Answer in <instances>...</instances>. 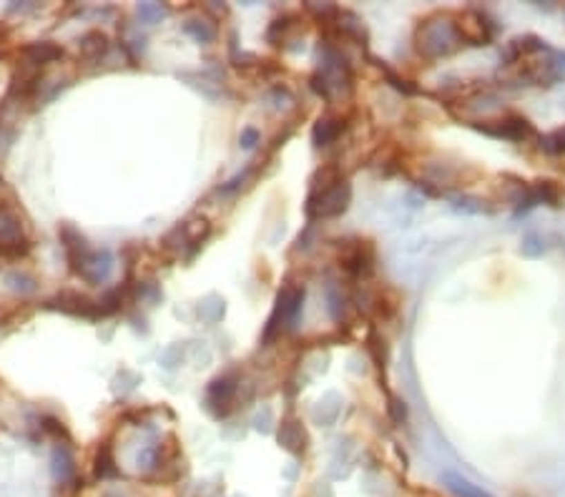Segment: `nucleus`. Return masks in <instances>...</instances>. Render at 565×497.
Masks as SVG:
<instances>
[{
	"label": "nucleus",
	"mask_w": 565,
	"mask_h": 497,
	"mask_svg": "<svg viewBox=\"0 0 565 497\" xmlns=\"http://www.w3.org/2000/svg\"><path fill=\"white\" fill-rule=\"evenodd\" d=\"M352 199V188L345 179L337 181L334 186H329L322 193H309L307 201V216H337L347 211Z\"/></svg>",
	"instance_id": "obj_1"
},
{
	"label": "nucleus",
	"mask_w": 565,
	"mask_h": 497,
	"mask_svg": "<svg viewBox=\"0 0 565 497\" xmlns=\"http://www.w3.org/2000/svg\"><path fill=\"white\" fill-rule=\"evenodd\" d=\"M46 306H48V309L63 311V314H73V317H86V319L101 317V311H98V304L88 302V299L81 297V294H70V291H66V294H58V297L50 299Z\"/></svg>",
	"instance_id": "obj_2"
},
{
	"label": "nucleus",
	"mask_w": 565,
	"mask_h": 497,
	"mask_svg": "<svg viewBox=\"0 0 565 497\" xmlns=\"http://www.w3.org/2000/svg\"><path fill=\"white\" fill-rule=\"evenodd\" d=\"M111 271H113V256H111L108 248H101V251H90L78 274L88 284H101L108 279Z\"/></svg>",
	"instance_id": "obj_3"
},
{
	"label": "nucleus",
	"mask_w": 565,
	"mask_h": 497,
	"mask_svg": "<svg viewBox=\"0 0 565 497\" xmlns=\"http://www.w3.org/2000/svg\"><path fill=\"white\" fill-rule=\"evenodd\" d=\"M61 239H63V248H66V254H68V262H70V269L81 271L83 262L88 259V254L93 251V248L86 244V239H83L81 234H78L73 226H63L61 228Z\"/></svg>",
	"instance_id": "obj_4"
},
{
	"label": "nucleus",
	"mask_w": 565,
	"mask_h": 497,
	"mask_svg": "<svg viewBox=\"0 0 565 497\" xmlns=\"http://www.w3.org/2000/svg\"><path fill=\"white\" fill-rule=\"evenodd\" d=\"M440 483L450 495H455V497H495V495H490L485 487L475 485L472 480H468V477H462L460 472H452V469H445V472H442Z\"/></svg>",
	"instance_id": "obj_5"
},
{
	"label": "nucleus",
	"mask_w": 565,
	"mask_h": 497,
	"mask_svg": "<svg viewBox=\"0 0 565 497\" xmlns=\"http://www.w3.org/2000/svg\"><path fill=\"white\" fill-rule=\"evenodd\" d=\"M23 55H26L28 63H33V66H46V63L61 61L63 48L61 46H55V43L41 41V43H30V46H26V48H23Z\"/></svg>",
	"instance_id": "obj_6"
},
{
	"label": "nucleus",
	"mask_w": 565,
	"mask_h": 497,
	"mask_svg": "<svg viewBox=\"0 0 565 497\" xmlns=\"http://www.w3.org/2000/svg\"><path fill=\"white\" fill-rule=\"evenodd\" d=\"M78 50H81V55L86 61H98V58L108 50V38H106V33H101V30H88V33L81 38V43H78Z\"/></svg>",
	"instance_id": "obj_7"
},
{
	"label": "nucleus",
	"mask_w": 565,
	"mask_h": 497,
	"mask_svg": "<svg viewBox=\"0 0 565 497\" xmlns=\"http://www.w3.org/2000/svg\"><path fill=\"white\" fill-rule=\"evenodd\" d=\"M50 465H53V477L61 485L70 483L73 475H76V462H73V455L68 452V447H55Z\"/></svg>",
	"instance_id": "obj_8"
},
{
	"label": "nucleus",
	"mask_w": 565,
	"mask_h": 497,
	"mask_svg": "<svg viewBox=\"0 0 565 497\" xmlns=\"http://www.w3.org/2000/svg\"><path fill=\"white\" fill-rule=\"evenodd\" d=\"M23 231H21V219L6 208H0V244H13L21 242Z\"/></svg>",
	"instance_id": "obj_9"
},
{
	"label": "nucleus",
	"mask_w": 565,
	"mask_h": 497,
	"mask_svg": "<svg viewBox=\"0 0 565 497\" xmlns=\"http://www.w3.org/2000/svg\"><path fill=\"white\" fill-rule=\"evenodd\" d=\"M339 131H342V124H339L337 118L324 116V118H319V121H317L312 136H314V144H317V146H327L339 136Z\"/></svg>",
	"instance_id": "obj_10"
},
{
	"label": "nucleus",
	"mask_w": 565,
	"mask_h": 497,
	"mask_svg": "<svg viewBox=\"0 0 565 497\" xmlns=\"http://www.w3.org/2000/svg\"><path fill=\"white\" fill-rule=\"evenodd\" d=\"M234 392H236L234 380H229V377H224V380H216L214 384L209 387V405H211V407H221V405H229V402L234 400Z\"/></svg>",
	"instance_id": "obj_11"
},
{
	"label": "nucleus",
	"mask_w": 565,
	"mask_h": 497,
	"mask_svg": "<svg viewBox=\"0 0 565 497\" xmlns=\"http://www.w3.org/2000/svg\"><path fill=\"white\" fill-rule=\"evenodd\" d=\"M279 442L291 452H299V449H304V432L299 429L296 422H284L282 429H279Z\"/></svg>",
	"instance_id": "obj_12"
},
{
	"label": "nucleus",
	"mask_w": 565,
	"mask_h": 497,
	"mask_svg": "<svg viewBox=\"0 0 565 497\" xmlns=\"http://www.w3.org/2000/svg\"><path fill=\"white\" fill-rule=\"evenodd\" d=\"M6 284L13 291H18V294H33V291L38 289V282H35V276L26 274V271H8V274H6Z\"/></svg>",
	"instance_id": "obj_13"
},
{
	"label": "nucleus",
	"mask_w": 565,
	"mask_h": 497,
	"mask_svg": "<svg viewBox=\"0 0 565 497\" xmlns=\"http://www.w3.org/2000/svg\"><path fill=\"white\" fill-rule=\"evenodd\" d=\"M116 475V467H113V457H111V449L108 445L96 452V477L98 480H108V477Z\"/></svg>",
	"instance_id": "obj_14"
},
{
	"label": "nucleus",
	"mask_w": 565,
	"mask_h": 497,
	"mask_svg": "<svg viewBox=\"0 0 565 497\" xmlns=\"http://www.w3.org/2000/svg\"><path fill=\"white\" fill-rule=\"evenodd\" d=\"M184 30H186L191 38H196L199 43H209V41H214V35H216V30L211 26H209L207 21H189L186 26H184Z\"/></svg>",
	"instance_id": "obj_15"
},
{
	"label": "nucleus",
	"mask_w": 565,
	"mask_h": 497,
	"mask_svg": "<svg viewBox=\"0 0 565 497\" xmlns=\"http://www.w3.org/2000/svg\"><path fill=\"white\" fill-rule=\"evenodd\" d=\"M164 13H166V8L161 6V3H141V6H138V15H141L144 23H156Z\"/></svg>",
	"instance_id": "obj_16"
},
{
	"label": "nucleus",
	"mask_w": 565,
	"mask_h": 497,
	"mask_svg": "<svg viewBox=\"0 0 565 497\" xmlns=\"http://www.w3.org/2000/svg\"><path fill=\"white\" fill-rule=\"evenodd\" d=\"M30 251V242L28 239H21V242L13 244H0V256H26Z\"/></svg>",
	"instance_id": "obj_17"
},
{
	"label": "nucleus",
	"mask_w": 565,
	"mask_h": 497,
	"mask_svg": "<svg viewBox=\"0 0 565 497\" xmlns=\"http://www.w3.org/2000/svg\"><path fill=\"white\" fill-rule=\"evenodd\" d=\"M543 148L550 153H565V128H560V131L550 133V136L545 138Z\"/></svg>",
	"instance_id": "obj_18"
},
{
	"label": "nucleus",
	"mask_w": 565,
	"mask_h": 497,
	"mask_svg": "<svg viewBox=\"0 0 565 497\" xmlns=\"http://www.w3.org/2000/svg\"><path fill=\"white\" fill-rule=\"evenodd\" d=\"M239 141H242V148H254V146L259 144V131H254V128H244Z\"/></svg>",
	"instance_id": "obj_19"
},
{
	"label": "nucleus",
	"mask_w": 565,
	"mask_h": 497,
	"mask_svg": "<svg viewBox=\"0 0 565 497\" xmlns=\"http://www.w3.org/2000/svg\"><path fill=\"white\" fill-rule=\"evenodd\" d=\"M392 414H394V422H397V425H402V422H405V417H407V412H405V402H400V400H394L392 397Z\"/></svg>",
	"instance_id": "obj_20"
}]
</instances>
